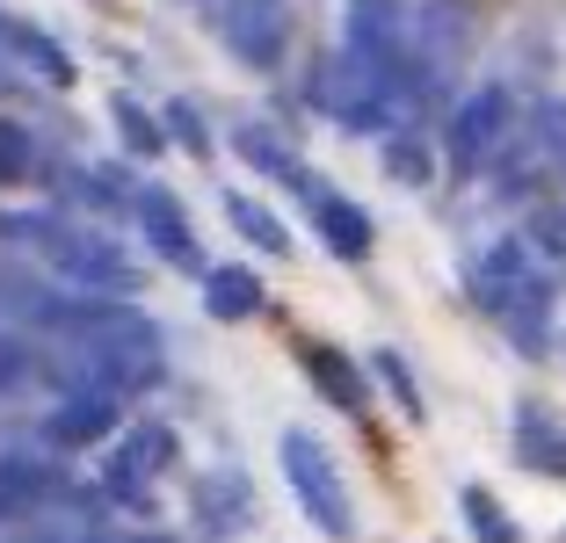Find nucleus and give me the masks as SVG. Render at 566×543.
Here are the masks:
<instances>
[{"label":"nucleus","mask_w":566,"mask_h":543,"mask_svg":"<svg viewBox=\"0 0 566 543\" xmlns=\"http://www.w3.org/2000/svg\"><path fill=\"white\" fill-rule=\"evenodd\" d=\"M160 131H175V146L197 152V160L211 152V131H203V116L189 109V102H167V109H160Z\"/></svg>","instance_id":"10"},{"label":"nucleus","mask_w":566,"mask_h":543,"mask_svg":"<svg viewBox=\"0 0 566 543\" xmlns=\"http://www.w3.org/2000/svg\"><path fill=\"white\" fill-rule=\"evenodd\" d=\"M211 36L233 51L248 73H283V51H291V0H218Z\"/></svg>","instance_id":"1"},{"label":"nucleus","mask_w":566,"mask_h":543,"mask_svg":"<svg viewBox=\"0 0 566 543\" xmlns=\"http://www.w3.org/2000/svg\"><path fill=\"white\" fill-rule=\"evenodd\" d=\"M146 232L160 239V247H175V262H197V239H189V225H182V211L160 196V189H146Z\"/></svg>","instance_id":"7"},{"label":"nucleus","mask_w":566,"mask_h":543,"mask_svg":"<svg viewBox=\"0 0 566 543\" xmlns=\"http://www.w3.org/2000/svg\"><path fill=\"white\" fill-rule=\"evenodd\" d=\"M305 203H313L319 232H327V247L342 254V262H364V254H370V217L356 211V203H342V196H334V189H313V196H305Z\"/></svg>","instance_id":"4"},{"label":"nucleus","mask_w":566,"mask_h":543,"mask_svg":"<svg viewBox=\"0 0 566 543\" xmlns=\"http://www.w3.org/2000/svg\"><path fill=\"white\" fill-rule=\"evenodd\" d=\"M30 174H36V138L0 116V189H8V181H30Z\"/></svg>","instance_id":"9"},{"label":"nucleus","mask_w":566,"mask_h":543,"mask_svg":"<svg viewBox=\"0 0 566 543\" xmlns=\"http://www.w3.org/2000/svg\"><path fill=\"white\" fill-rule=\"evenodd\" d=\"M0 51H8L15 66H30L44 87H73V81H81V66H73V51L59 44L51 30L22 22V15H0Z\"/></svg>","instance_id":"3"},{"label":"nucleus","mask_w":566,"mask_h":543,"mask_svg":"<svg viewBox=\"0 0 566 543\" xmlns=\"http://www.w3.org/2000/svg\"><path fill=\"white\" fill-rule=\"evenodd\" d=\"M226 217H233V225L248 232L262 254H291V232H283V217H269L254 196H240V189H233V196H226Z\"/></svg>","instance_id":"5"},{"label":"nucleus","mask_w":566,"mask_h":543,"mask_svg":"<svg viewBox=\"0 0 566 543\" xmlns=\"http://www.w3.org/2000/svg\"><path fill=\"white\" fill-rule=\"evenodd\" d=\"M509 116H516V95H509V87H472V95L450 109V160H458V167H480L486 152L501 146Z\"/></svg>","instance_id":"2"},{"label":"nucleus","mask_w":566,"mask_h":543,"mask_svg":"<svg viewBox=\"0 0 566 543\" xmlns=\"http://www.w3.org/2000/svg\"><path fill=\"white\" fill-rule=\"evenodd\" d=\"M254 305H262V283H254L248 268H218L211 276V312L218 319H248Z\"/></svg>","instance_id":"6"},{"label":"nucleus","mask_w":566,"mask_h":543,"mask_svg":"<svg viewBox=\"0 0 566 543\" xmlns=\"http://www.w3.org/2000/svg\"><path fill=\"white\" fill-rule=\"evenodd\" d=\"M109 116H117V131H124V146H132V152H160V146H167L160 116H146L132 95H109Z\"/></svg>","instance_id":"8"}]
</instances>
